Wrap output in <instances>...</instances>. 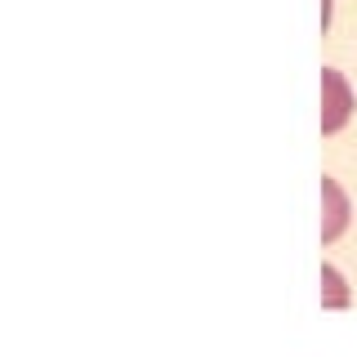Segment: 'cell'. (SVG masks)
Masks as SVG:
<instances>
[{
  "mask_svg": "<svg viewBox=\"0 0 357 357\" xmlns=\"http://www.w3.org/2000/svg\"><path fill=\"white\" fill-rule=\"evenodd\" d=\"M353 89L349 81H344V72L340 67H321V134H340L344 126H349V116H353Z\"/></svg>",
  "mask_w": 357,
  "mask_h": 357,
  "instance_id": "1",
  "label": "cell"
},
{
  "mask_svg": "<svg viewBox=\"0 0 357 357\" xmlns=\"http://www.w3.org/2000/svg\"><path fill=\"white\" fill-rule=\"evenodd\" d=\"M353 210H349V197H344L340 178L321 174V245H335L344 237V228H349Z\"/></svg>",
  "mask_w": 357,
  "mask_h": 357,
  "instance_id": "2",
  "label": "cell"
},
{
  "mask_svg": "<svg viewBox=\"0 0 357 357\" xmlns=\"http://www.w3.org/2000/svg\"><path fill=\"white\" fill-rule=\"evenodd\" d=\"M344 304H349V286H344L340 268L321 264V308H344Z\"/></svg>",
  "mask_w": 357,
  "mask_h": 357,
  "instance_id": "3",
  "label": "cell"
},
{
  "mask_svg": "<svg viewBox=\"0 0 357 357\" xmlns=\"http://www.w3.org/2000/svg\"><path fill=\"white\" fill-rule=\"evenodd\" d=\"M331 27V0H321V31Z\"/></svg>",
  "mask_w": 357,
  "mask_h": 357,
  "instance_id": "4",
  "label": "cell"
}]
</instances>
